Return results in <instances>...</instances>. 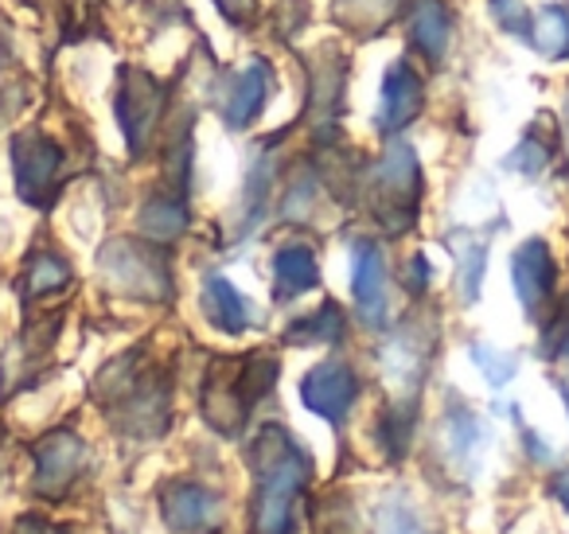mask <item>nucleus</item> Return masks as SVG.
<instances>
[{
  "label": "nucleus",
  "mask_w": 569,
  "mask_h": 534,
  "mask_svg": "<svg viewBox=\"0 0 569 534\" xmlns=\"http://www.w3.org/2000/svg\"><path fill=\"white\" fill-rule=\"evenodd\" d=\"M250 468L258 476L253 534H293V503L312 476V456L284 425H266L250 445Z\"/></svg>",
  "instance_id": "f257e3e1"
},
{
  "label": "nucleus",
  "mask_w": 569,
  "mask_h": 534,
  "mask_svg": "<svg viewBox=\"0 0 569 534\" xmlns=\"http://www.w3.org/2000/svg\"><path fill=\"white\" fill-rule=\"evenodd\" d=\"M277 378H281V363L266 352L246 355L234 367L230 383H222V375L214 370V394L207 398V417H211V425H219L222 433H234L238 425L250 417V409L273 390Z\"/></svg>",
  "instance_id": "f03ea898"
},
{
  "label": "nucleus",
  "mask_w": 569,
  "mask_h": 534,
  "mask_svg": "<svg viewBox=\"0 0 569 534\" xmlns=\"http://www.w3.org/2000/svg\"><path fill=\"white\" fill-rule=\"evenodd\" d=\"M421 196V168L410 145H390V152L375 168V204L379 219L390 222L395 230H406L418 215Z\"/></svg>",
  "instance_id": "7ed1b4c3"
},
{
  "label": "nucleus",
  "mask_w": 569,
  "mask_h": 534,
  "mask_svg": "<svg viewBox=\"0 0 569 534\" xmlns=\"http://www.w3.org/2000/svg\"><path fill=\"white\" fill-rule=\"evenodd\" d=\"M102 274L110 277V285L118 293H129V297L141 300H160L172 293V277H168V266L144 246L129 243V238H118L102 250L98 258Z\"/></svg>",
  "instance_id": "20e7f679"
},
{
  "label": "nucleus",
  "mask_w": 569,
  "mask_h": 534,
  "mask_svg": "<svg viewBox=\"0 0 569 534\" xmlns=\"http://www.w3.org/2000/svg\"><path fill=\"white\" fill-rule=\"evenodd\" d=\"M164 110V90L152 75L137 71V67H126L118 75V126L129 141V152L141 157L144 145H149L152 129H157V118Z\"/></svg>",
  "instance_id": "39448f33"
},
{
  "label": "nucleus",
  "mask_w": 569,
  "mask_h": 534,
  "mask_svg": "<svg viewBox=\"0 0 569 534\" xmlns=\"http://www.w3.org/2000/svg\"><path fill=\"white\" fill-rule=\"evenodd\" d=\"M12 165H17L20 196L32 207H51L59 191V165H63L59 145L40 134H24L12 145Z\"/></svg>",
  "instance_id": "423d86ee"
},
{
  "label": "nucleus",
  "mask_w": 569,
  "mask_h": 534,
  "mask_svg": "<svg viewBox=\"0 0 569 534\" xmlns=\"http://www.w3.org/2000/svg\"><path fill=\"white\" fill-rule=\"evenodd\" d=\"M356 398H359V378H356V370L340 359L317 363V367L301 378V402L312 414H320L332 425H340L343 417L351 414Z\"/></svg>",
  "instance_id": "0eeeda50"
},
{
  "label": "nucleus",
  "mask_w": 569,
  "mask_h": 534,
  "mask_svg": "<svg viewBox=\"0 0 569 534\" xmlns=\"http://www.w3.org/2000/svg\"><path fill=\"white\" fill-rule=\"evenodd\" d=\"M87 464V445L74 433L59 429L36 445V492L40 495H63L71 479Z\"/></svg>",
  "instance_id": "6e6552de"
},
{
  "label": "nucleus",
  "mask_w": 569,
  "mask_h": 534,
  "mask_svg": "<svg viewBox=\"0 0 569 534\" xmlns=\"http://www.w3.org/2000/svg\"><path fill=\"white\" fill-rule=\"evenodd\" d=\"M511 281L519 293V305L530 316L553 297V281H558V266H553V254L542 238H527V243L515 250L511 258Z\"/></svg>",
  "instance_id": "1a4fd4ad"
},
{
  "label": "nucleus",
  "mask_w": 569,
  "mask_h": 534,
  "mask_svg": "<svg viewBox=\"0 0 569 534\" xmlns=\"http://www.w3.org/2000/svg\"><path fill=\"white\" fill-rule=\"evenodd\" d=\"M160 515L176 534H203L222 518V503L199 484H168L160 492Z\"/></svg>",
  "instance_id": "9d476101"
},
{
  "label": "nucleus",
  "mask_w": 569,
  "mask_h": 534,
  "mask_svg": "<svg viewBox=\"0 0 569 534\" xmlns=\"http://www.w3.org/2000/svg\"><path fill=\"white\" fill-rule=\"evenodd\" d=\"M426 106V87H421L418 71L410 63H390L387 79H382V98L379 113H375V126L379 134H398L406 129Z\"/></svg>",
  "instance_id": "9b49d317"
},
{
  "label": "nucleus",
  "mask_w": 569,
  "mask_h": 534,
  "mask_svg": "<svg viewBox=\"0 0 569 534\" xmlns=\"http://www.w3.org/2000/svg\"><path fill=\"white\" fill-rule=\"evenodd\" d=\"M356 258V308L359 320L367 328L382 332L387 328V266H382V250L375 243H356L351 246Z\"/></svg>",
  "instance_id": "f8f14e48"
},
{
  "label": "nucleus",
  "mask_w": 569,
  "mask_h": 534,
  "mask_svg": "<svg viewBox=\"0 0 569 534\" xmlns=\"http://www.w3.org/2000/svg\"><path fill=\"white\" fill-rule=\"evenodd\" d=\"M203 313H207V320H211L219 332H227V336H238V332L253 328V324L261 320L258 308H253L250 300L219 274H211L203 281Z\"/></svg>",
  "instance_id": "ddd939ff"
},
{
  "label": "nucleus",
  "mask_w": 569,
  "mask_h": 534,
  "mask_svg": "<svg viewBox=\"0 0 569 534\" xmlns=\"http://www.w3.org/2000/svg\"><path fill=\"white\" fill-rule=\"evenodd\" d=\"M269 87H273V71H269L261 59H253L238 82L230 87V98L222 106V118H227L230 129H246L261 110H266V98H269Z\"/></svg>",
  "instance_id": "4468645a"
},
{
  "label": "nucleus",
  "mask_w": 569,
  "mask_h": 534,
  "mask_svg": "<svg viewBox=\"0 0 569 534\" xmlns=\"http://www.w3.org/2000/svg\"><path fill=\"white\" fill-rule=\"evenodd\" d=\"M410 40L429 63H441L452 40V17L441 0H418L410 9Z\"/></svg>",
  "instance_id": "2eb2a0df"
},
{
  "label": "nucleus",
  "mask_w": 569,
  "mask_h": 534,
  "mask_svg": "<svg viewBox=\"0 0 569 534\" xmlns=\"http://www.w3.org/2000/svg\"><path fill=\"white\" fill-rule=\"evenodd\" d=\"M320 285V266L309 246H281L273 254V289L281 300H293Z\"/></svg>",
  "instance_id": "dca6fc26"
},
{
  "label": "nucleus",
  "mask_w": 569,
  "mask_h": 534,
  "mask_svg": "<svg viewBox=\"0 0 569 534\" xmlns=\"http://www.w3.org/2000/svg\"><path fill=\"white\" fill-rule=\"evenodd\" d=\"M530 40L546 59H569V9L566 4H546L530 24Z\"/></svg>",
  "instance_id": "f3484780"
},
{
  "label": "nucleus",
  "mask_w": 569,
  "mask_h": 534,
  "mask_svg": "<svg viewBox=\"0 0 569 534\" xmlns=\"http://www.w3.org/2000/svg\"><path fill=\"white\" fill-rule=\"evenodd\" d=\"M336 339H343V313L332 300L289 328V344H336Z\"/></svg>",
  "instance_id": "a211bd4d"
},
{
  "label": "nucleus",
  "mask_w": 569,
  "mask_h": 534,
  "mask_svg": "<svg viewBox=\"0 0 569 534\" xmlns=\"http://www.w3.org/2000/svg\"><path fill=\"white\" fill-rule=\"evenodd\" d=\"M183 227H188V211H183V204H176V199H152L141 211V230L149 238H157V243L180 238Z\"/></svg>",
  "instance_id": "6ab92c4d"
},
{
  "label": "nucleus",
  "mask_w": 569,
  "mask_h": 534,
  "mask_svg": "<svg viewBox=\"0 0 569 534\" xmlns=\"http://www.w3.org/2000/svg\"><path fill=\"white\" fill-rule=\"evenodd\" d=\"M71 281V266L56 254H40L28 266V297H43V293H56Z\"/></svg>",
  "instance_id": "aec40b11"
},
{
  "label": "nucleus",
  "mask_w": 569,
  "mask_h": 534,
  "mask_svg": "<svg viewBox=\"0 0 569 534\" xmlns=\"http://www.w3.org/2000/svg\"><path fill=\"white\" fill-rule=\"evenodd\" d=\"M483 261H488V243H468L465 250H460V293H465L468 305L480 297Z\"/></svg>",
  "instance_id": "412c9836"
},
{
  "label": "nucleus",
  "mask_w": 569,
  "mask_h": 534,
  "mask_svg": "<svg viewBox=\"0 0 569 534\" xmlns=\"http://www.w3.org/2000/svg\"><path fill=\"white\" fill-rule=\"evenodd\" d=\"M472 359H476V367H480L483 375H488V383H491V386H503L507 378H515V370H519L515 355L491 352V347H483V344H476V347H472Z\"/></svg>",
  "instance_id": "4be33fe9"
},
{
  "label": "nucleus",
  "mask_w": 569,
  "mask_h": 534,
  "mask_svg": "<svg viewBox=\"0 0 569 534\" xmlns=\"http://www.w3.org/2000/svg\"><path fill=\"white\" fill-rule=\"evenodd\" d=\"M546 157H550L546 145H538L535 137H527V141L507 157V168H515V172H522V176H538L546 168Z\"/></svg>",
  "instance_id": "5701e85b"
},
{
  "label": "nucleus",
  "mask_w": 569,
  "mask_h": 534,
  "mask_svg": "<svg viewBox=\"0 0 569 534\" xmlns=\"http://www.w3.org/2000/svg\"><path fill=\"white\" fill-rule=\"evenodd\" d=\"M491 12H496V20L507 32L530 36V17H527V9H522V0H491Z\"/></svg>",
  "instance_id": "b1692460"
},
{
  "label": "nucleus",
  "mask_w": 569,
  "mask_h": 534,
  "mask_svg": "<svg viewBox=\"0 0 569 534\" xmlns=\"http://www.w3.org/2000/svg\"><path fill=\"white\" fill-rule=\"evenodd\" d=\"M382 534H421V526L410 511L395 503V507H387V518H382Z\"/></svg>",
  "instance_id": "393cba45"
},
{
  "label": "nucleus",
  "mask_w": 569,
  "mask_h": 534,
  "mask_svg": "<svg viewBox=\"0 0 569 534\" xmlns=\"http://www.w3.org/2000/svg\"><path fill=\"white\" fill-rule=\"evenodd\" d=\"M550 495H553V500L561 503V507L569 511V468H561L558 476L550 479Z\"/></svg>",
  "instance_id": "a878e982"
},
{
  "label": "nucleus",
  "mask_w": 569,
  "mask_h": 534,
  "mask_svg": "<svg viewBox=\"0 0 569 534\" xmlns=\"http://www.w3.org/2000/svg\"><path fill=\"white\" fill-rule=\"evenodd\" d=\"M426 281H429V261L426 258H421V254H418V258H413L410 261V285H413V289H426Z\"/></svg>",
  "instance_id": "bb28decb"
},
{
  "label": "nucleus",
  "mask_w": 569,
  "mask_h": 534,
  "mask_svg": "<svg viewBox=\"0 0 569 534\" xmlns=\"http://www.w3.org/2000/svg\"><path fill=\"white\" fill-rule=\"evenodd\" d=\"M214 4H219L230 20H238V17H242V9H246V0H214Z\"/></svg>",
  "instance_id": "cd10ccee"
},
{
  "label": "nucleus",
  "mask_w": 569,
  "mask_h": 534,
  "mask_svg": "<svg viewBox=\"0 0 569 534\" xmlns=\"http://www.w3.org/2000/svg\"><path fill=\"white\" fill-rule=\"evenodd\" d=\"M561 386V398H566V409H569V383H558Z\"/></svg>",
  "instance_id": "c85d7f7f"
}]
</instances>
